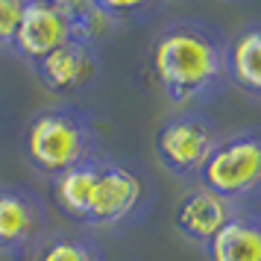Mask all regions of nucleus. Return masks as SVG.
Here are the masks:
<instances>
[{"mask_svg": "<svg viewBox=\"0 0 261 261\" xmlns=\"http://www.w3.org/2000/svg\"><path fill=\"white\" fill-rule=\"evenodd\" d=\"M50 235L47 202L27 185H0V252H36Z\"/></svg>", "mask_w": 261, "mask_h": 261, "instance_id": "nucleus-5", "label": "nucleus"}, {"mask_svg": "<svg viewBox=\"0 0 261 261\" xmlns=\"http://www.w3.org/2000/svg\"><path fill=\"white\" fill-rule=\"evenodd\" d=\"M235 202L217 197L212 191L191 188L188 194H182L173 208V226L182 238H188L191 244L205 247L220 229H223L232 217H235Z\"/></svg>", "mask_w": 261, "mask_h": 261, "instance_id": "nucleus-9", "label": "nucleus"}, {"mask_svg": "<svg viewBox=\"0 0 261 261\" xmlns=\"http://www.w3.org/2000/svg\"><path fill=\"white\" fill-rule=\"evenodd\" d=\"M59 6L73 30V38L88 41V44H97L115 24L94 0H59Z\"/></svg>", "mask_w": 261, "mask_h": 261, "instance_id": "nucleus-13", "label": "nucleus"}, {"mask_svg": "<svg viewBox=\"0 0 261 261\" xmlns=\"http://www.w3.org/2000/svg\"><path fill=\"white\" fill-rule=\"evenodd\" d=\"M208 261H261V217L235 212V217L205 244Z\"/></svg>", "mask_w": 261, "mask_h": 261, "instance_id": "nucleus-11", "label": "nucleus"}, {"mask_svg": "<svg viewBox=\"0 0 261 261\" xmlns=\"http://www.w3.org/2000/svg\"><path fill=\"white\" fill-rule=\"evenodd\" d=\"M94 3L118 24V21H135L150 15L162 0H94Z\"/></svg>", "mask_w": 261, "mask_h": 261, "instance_id": "nucleus-15", "label": "nucleus"}, {"mask_svg": "<svg viewBox=\"0 0 261 261\" xmlns=\"http://www.w3.org/2000/svg\"><path fill=\"white\" fill-rule=\"evenodd\" d=\"M197 176L205 191L229 202L255 197L261 191V132L244 129L220 138Z\"/></svg>", "mask_w": 261, "mask_h": 261, "instance_id": "nucleus-3", "label": "nucleus"}, {"mask_svg": "<svg viewBox=\"0 0 261 261\" xmlns=\"http://www.w3.org/2000/svg\"><path fill=\"white\" fill-rule=\"evenodd\" d=\"M141 197H144V179L129 165L103 159L94 191H91L85 226H120L126 217L138 212Z\"/></svg>", "mask_w": 261, "mask_h": 261, "instance_id": "nucleus-6", "label": "nucleus"}, {"mask_svg": "<svg viewBox=\"0 0 261 261\" xmlns=\"http://www.w3.org/2000/svg\"><path fill=\"white\" fill-rule=\"evenodd\" d=\"M223 38L202 21H173L150 44V71L173 106L202 103L223 83Z\"/></svg>", "mask_w": 261, "mask_h": 261, "instance_id": "nucleus-1", "label": "nucleus"}, {"mask_svg": "<svg viewBox=\"0 0 261 261\" xmlns=\"http://www.w3.org/2000/svg\"><path fill=\"white\" fill-rule=\"evenodd\" d=\"M100 162H103V155L97 153L50 179L53 205L65 217H71L73 223H85V217H88V202H91V191H94L97 173H100Z\"/></svg>", "mask_w": 261, "mask_h": 261, "instance_id": "nucleus-10", "label": "nucleus"}, {"mask_svg": "<svg viewBox=\"0 0 261 261\" xmlns=\"http://www.w3.org/2000/svg\"><path fill=\"white\" fill-rule=\"evenodd\" d=\"M223 68L238 88L261 94V27H249L226 44Z\"/></svg>", "mask_w": 261, "mask_h": 261, "instance_id": "nucleus-12", "label": "nucleus"}, {"mask_svg": "<svg viewBox=\"0 0 261 261\" xmlns=\"http://www.w3.org/2000/svg\"><path fill=\"white\" fill-rule=\"evenodd\" d=\"M27 165L38 176L53 179L100 153L94 120L76 106H44L30 115L21 135Z\"/></svg>", "mask_w": 261, "mask_h": 261, "instance_id": "nucleus-2", "label": "nucleus"}, {"mask_svg": "<svg viewBox=\"0 0 261 261\" xmlns=\"http://www.w3.org/2000/svg\"><path fill=\"white\" fill-rule=\"evenodd\" d=\"M27 0H0V47H12L15 33L21 27Z\"/></svg>", "mask_w": 261, "mask_h": 261, "instance_id": "nucleus-16", "label": "nucleus"}, {"mask_svg": "<svg viewBox=\"0 0 261 261\" xmlns=\"http://www.w3.org/2000/svg\"><path fill=\"white\" fill-rule=\"evenodd\" d=\"M71 38L73 30L62 12L59 0H27L24 18H21V27L9 50L33 68L36 62L50 56L62 44H68Z\"/></svg>", "mask_w": 261, "mask_h": 261, "instance_id": "nucleus-7", "label": "nucleus"}, {"mask_svg": "<svg viewBox=\"0 0 261 261\" xmlns=\"http://www.w3.org/2000/svg\"><path fill=\"white\" fill-rule=\"evenodd\" d=\"M33 261H106V258H103L100 247L91 238L59 232V235H47L41 241Z\"/></svg>", "mask_w": 261, "mask_h": 261, "instance_id": "nucleus-14", "label": "nucleus"}, {"mask_svg": "<svg viewBox=\"0 0 261 261\" xmlns=\"http://www.w3.org/2000/svg\"><path fill=\"white\" fill-rule=\"evenodd\" d=\"M33 71H36V76L41 80V85L50 94L71 97V94H83L85 88L97 80L100 62H97L94 44L71 38L68 44H62L50 56L36 62Z\"/></svg>", "mask_w": 261, "mask_h": 261, "instance_id": "nucleus-8", "label": "nucleus"}, {"mask_svg": "<svg viewBox=\"0 0 261 261\" xmlns=\"http://www.w3.org/2000/svg\"><path fill=\"white\" fill-rule=\"evenodd\" d=\"M217 141H220V135L212 126V120H205L202 115H194V112H185V115L167 118L155 129L153 147L159 162L170 173L197 176L200 167L205 165V159L217 147Z\"/></svg>", "mask_w": 261, "mask_h": 261, "instance_id": "nucleus-4", "label": "nucleus"}]
</instances>
